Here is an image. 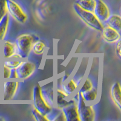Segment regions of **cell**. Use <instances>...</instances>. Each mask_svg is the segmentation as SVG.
<instances>
[{"instance_id":"1","label":"cell","mask_w":121,"mask_h":121,"mask_svg":"<svg viewBox=\"0 0 121 121\" xmlns=\"http://www.w3.org/2000/svg\"><path fill=\"white\" fill-rule=\"evenodd\" d=\"M38 39L34 35L30 33H23L15 39V43L17 45L18 52L23 59H27L34 43Z\"/></svg>"},{"instance_id":"2","label":"cell","mask_w":121,"mask_h":121,"mask_svg":"<svg viewBox=\"0 0 121 121\" xmlns=\"http://www.w3.org/2000/svg\"><path fill=\"white\" fill-rule=\"evenodd\" d=\"M73 9L76 14L90 27L92 28L98 32H101L104 27V24L97 18L93 12L87 11L82 9L74 3Z\"/></svg>"},{"instance_id":"3","label":"cell","mask_w":121,"mask_h":121,"mask_svg":"<svg viewBox=\"0 0 121 121\" xmlns=\"http://www.w3.org/2000/svg\"><path fill=\"white\" fill-rule=\"evenodd\" d=\"M76 93L77 95L78 111L80 121H95L96 117V112L94 108V105L85 102L79 92L76 91Z\"/></svg>"},{"instance_id":"4","label":"cell","mask_w":121,"mask_h":121,"mask_svg":"<svg viewBox=\"0 0 121 121\" xmlns=\"http://www.w3.org/2000/svg\"><path fill=\"white\" fill-rule=\"evenodd\" d=\"M99 77V71H98L97 73V70H96L95 73H91L90 69H88L87 74H85V77L77 91H78L79 93H82L93 90L100 91Z\"/></svg>"},{"instance_id":"5","label":"cell","mask_w":121,"mask_h":121,"mask_svg":"<svg viewBox=\"0 0 121 121\" xmlns=\"http://www.w3.org/2000/svg\"><path fill=\"white\" fill-rule=\"evenodd\" d=\"M32 101L34 108L39 112L46 116L51 113L53 108L47 104L42 95L40 84H37L33 87L32 91Z\"/></svg>"},{"instance_id":"6","label":"cell","mask_w":121,"mask_h":121,"mask_svg":"<svg viewBox=\"0 0 121 121\" xmlns=\"http://www.w3.org/2000/svg\"><path fill=\"white\" fill-rule=\"evenodd\" d=\"M20 81L18 79H9L2 81L1 98L3 100H12L18 90Z\"/></svg>"},{"instance_id":"7","label":"cell","mask_w":121,"mask_h":121,"mask_svg":"<svg viewBox=\"0 0 121 121\" xmlns=\"http://www.w3.org/2000/svg\"><path fill=\"white\" fill-rule=\"evenodd\" d=\"M7 13L17 22L21 24L26 22L28 19L27 13L21 6L15 0H6Z\"/></svg>"},{"instance_id":"8","label":"cell","mask_w":121,"mask_h":121,"mask_svg":"<svg viewBox=\"0 0 121 121\" xmlns=\"http://www.w3.org/2000/svg\"><path fill=\"white\" fill-rule=\"evenodd\" d=\"M62 111L66 121H81L78 111L77 95L76 93L69 98L68 104Z\"/></svg>"},{"instance_id":"9","label":"cell","mask_w":121,"mask_h":121,"mask_svg":"<svg viewBox=\"0 0 121 121\" xmlns=\"http://www.w3.org/2000/svg\"><path fill=\"white\" fill-rule=\"evenodd\" d=\"M40 84L41 91L43 98L52 108L55 107V90L56 82L54 79H50Z\"/></svg>"},{"instance_id":"10","label":"cell","mask_w":121,"mask_h":121,"mask_svg":"<svg viewBox=\"0 0 121 121\" xmlns=\"http://www.w3.org/2000/svg\"><path fill=\"white\" fill-rule=\"evenodd\" d=\"M36 67L34 62L24 59L16 70L18 75V80L22 81L30 78L35 73Z\"/></svg>"},{"instance_id":"11","label":"cell","mask_w":121,"mask_h":121,"mask_svg":"<svg viewBox=\"0 0 121 121\" xmlns=\"http://www.w3.org/2000/svg\"><path fill=\"white\" fill-rule=\"evenodd\" d=\"M18 53L17 45L15 42L4 39L0 45L1 59H12L14 55Z\"/></svg>"},{"instance_id":"12","label":"cell","mask_w":121,"mask_h":121,"mask_svg":"<svg viewBox=\"0 0 121 121\" xmlns=\"http://www.w3.org/2000/svg\"><path fill=\"white\" fill-rule=\"evenodd\" d=\"M93 13L97 18L103 24H104L111 14L108 6L103 0H96Z\"/></svg>"},{"instance_id":"13","label":"cell","mask_w":121,"mask_h":121,"mask_svg":"<svg viewBox=\"0 0 121 121\" xmlns=\"http://www.w3.org/2000/svg\"><path fill=\"white\" fill-rule=\"evenodd\" d=\"M101 33L104 40L110 44H114L121 39V32L107 25H104L103 29L101 31Z\"/></svg>"},{"instance_id":"14","label":"cell","mask_w":121,"mask_h":121,"mask_svg":"<svg viewBox=\"0 0 121 121\" xmlns=\"http://www.w3.org/2000/svg\"><path fill=\"white\" fill-rule=\"evenodd\" d=\"M69 95L65 92L60 85H56L55 90V107L62 110L68 104Z\"/></svg>"},{"instance_id":"15","label":"cell","mask_w":121,"mask_h":121,"mask_svg":"<svg viewBox=\"0 0 121 121\" xmlns=\"http://www.w3.org/2000/svg\"><path fill=\"white\" fill-rule=\"evenodd\" d=\"M60 86L69 96H72L78 90L79 85L72 77L68 78L65 81L60 82Z\"/></svg>"},{"instance_id":"16","label":"cell","mask_w":121,"mask_h":121,"mask_svg":"<svg viewBox=\"0 0 121 121\" xmlns=\"http://www.w3.org/2000/svg\"><path fill=\"white\" fill-rule=\"evenodd\" d=\"M110 96L113 102L119 111L121 110V87L118 82L112 85L110 89Z\"/></svg>"},{"instance_id":"17","label":"cell","mask_w":121,"mask_h":121,"mask_svg":"<svg viewBox=\"0 0 121 121\" xmlns=\"http://www.w3.org/2000/svg\"><path fill=\"white\" fill-rule=\"evenodd\" d=\"M104 24L113 28L118 32H121V17L117 14H110Z\"/></svg>"},{"instance_id":"18","label":"cell","mask_w":121,"mask_h":121,"mask_svg":"<svg viewBox=\"0 0 121 121\" xmlns=\"http://www.w3.org/2000/svg\"><path fill=\"white\" fill-rule=\"evenodd\" d=\"M10 22V15L6 14L0 19V44L5 39L8 31Z\"/></svg>"},{"instance_id":"19","label":"cell","mask_w":121,"mask_h":121,"mask_svg":"<svg viewBox=\"0 0 121 121\" xmlns=\"http://www.w3.org/2000/svg\"><path fill=\"white\" fill-rule=\"evenodd\" d=\"M75 4L82 9L93 12L96 4V0H76Z\"/></svg>"},{"instance_id":"20","label":"cell","mask_w":121,"mask_h":121,"mask_svg":"<svg viewBox=\"0 0 121 121\" xmlns=\"http://www.w3.org/2000/svg\"><path fill=\"white\" fill-rule=\"evenodd\" d=\"M24 60V59H3L1 60L3 65L12 70V69H17L22 63Z\"/></svg>"},{"instance_id":"21","label":"cell","mask_w":121,"mask_h":121,"mask_svg":"<svg viewBox=\"0 0 121 121\" xmlns=\"http://www.w3.org/2000/svg\"><path fill=\"white\" fill-rule=\"evenodd\" d=\"M45 48H46V45L45 43L41 40L38 39L33 44L32 52H33V53L35 55H41L44 53Z\"/></svg>"},{"instance_id":"22","label":"cell","mask_w":121,"mask_h":121,"mask_svg":"<svg viewBox=\"0 0 121 121\" xmlns=\"http://www.w3.org/2000/svg\"><path fill=\"white\" fill-rule=\"evenodd\" d=\"M32 115L34 117L35 120L36 121H49L47 116L39 112L35 108H33L32 110Z\"/></svg>"},{"instance_id":"23","label":"cell","mask_w":121,"mask_h":121,"mask_svg":"<svg viewBox=\"0 0 121 121\" xmlns=\"http://www.w3.org/2000/svg\"><path fill=\"white\" fill-rule=\"evenodd\" d=\"M11 73V69L5 66L2 64L1 67V81L10 79V76Z\"/></svg>"},{"instance_id":"24","label":"cell","mask_w":121,"mask_h":121,"mask_svg":"<svg viewBox=\"0 0 121 121\" xmlns=\"http://www.w3.org/2000/svg\"><path fill=\"white\" fill-rule=\"evenodd\" d=\"M7 13L6 0H0V19L4 17Z\"/></svg>"},{"instance_id":"25","label":"cell","mask_w":121,"mask_h":121,"mask_svg":"<svg viewBox=\"0 0 121 121\" xmlns=\"http://www.w3.org/2000/svg\"><path fill=\"white\" fill-rule=\"evenodd\" d=\"M115 44V53L116 55L119 58V59H121V41L119 39L117 41Z\"/></svg>"},{"instance_id":"26","label":"cell","mask_w":121,"mask_h":121,"mask_svg":"<svg viewBox=\"0 0 121 121\" xmlns=\"http://www.w3.org/2000/svg\"><path fill=\"white\" fill-rule=\"evenodd\" d=\"M10 79H18V75L16 69H12V70H11V73H10Z\"/></svg>"},{"instance_id":"27","label":"cell","mask_w":121,"mask_h":121,"mask_svg":"<svg viewBox=\"0 0 121 121\" xmlns=\"http://www.w3.org/2000/svg\"><path fill=\"white\" fill-rule=\"evenodd\" d=\"M1 67H2V60L0 59V79H1Z\"/></svg>"},{"instance_id":"28","label":"cell","mask_w":121,"mask_h":121,"mask_svg":"<svg viewBox=\"0 0 121 121\" xmlns=\"http://www.w3.org/2000/svg\"><path fill=\"white\" fill-rule=\"evenodd\" d=\"M1 85H2V81L0 79V98H1Z\"/></svg>"},{"instance_id":"29","label":"cell","mask_w":121,"mask_h":121,"mask_svg":"<svg viewBox=\"0 0 121 121\" xmlns=\"http://www.w3.org/2000/svg\"><path fill=\"white\" fill-rule=\"evenodd\" d=\"M1 120H4V119H3V117H0V121H1Z\"/></svg>"},{"instance_id":"30","label":"cell","mask_w":121,"mask_h":121,"mask_svg":"<svg viewBox=\"0 0 121 121\" xmlns=\"http://www.w3.org/2000/svg\"><path fill=\"white\" fill-rule=\"evenodd\" d=\"M1 45V44H0ZM0 59H1V53H0Z\"/></svg>"}]
</instances>
